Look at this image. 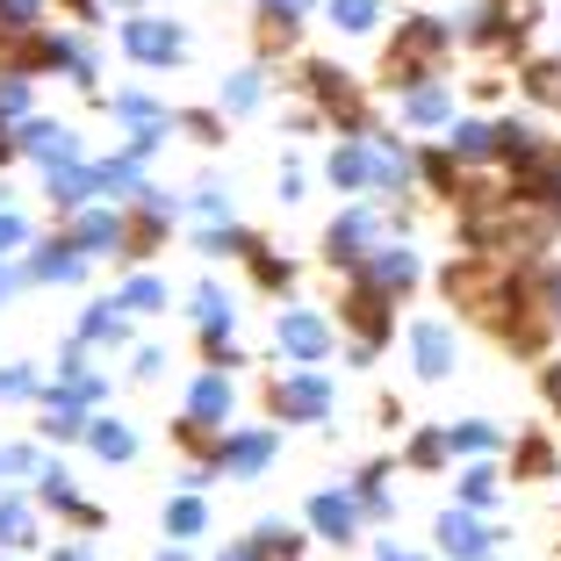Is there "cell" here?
<instances>
[{"mask_svg": "<svg viewBox=\"0 0 561 561\" xmlns=\"http://www.w3.org/2000/svg\"><path fill=\"white\" fill-rule=\"evenodd\" d=\"M123 44H130V58H145V66H173L187 50V36L173 30V22H159V15H130L123 22Z\"/></svg>", "mask_w": 561, "mask_h": 561, "instance_id": "5", "label": "cell"}, {"mask_svg": "<svg viewBox=\"0 0 561 561\" xmlns=\"http://www.w3.org/2000/svg\"><path fill=\"white\" fill-rule=\"evenodd\" d=\"M288 8H310V0H288Z\"/></svg>", "mask_w": 561, "mask_h": 561, "instance_id": "53", "label": "cell"}, {"mask_svg": "<svg viewBox=\"0 0 561 561\" xmlns=\"http://www.w3.org/2000/svg\"><path fill=\"white\" fill-rule=\"evenodd\" d=\"M36 15H44V0H0V30H8V36L36 30Z\"/></svg>", "mask_w": 561, "mask_h": 561, "instance_id": "34", "label": "cell"}, {"mask_svg": "<svg viewBox=\"0 0 561 561\" xmlns=\"http://www.w3.org/2000/svg\"><path fill=\"white\" fill-rule=\"evenodd\" d=\"M512 476H526V482L554 476V446H547L540 432H526V439H518V454H512Z\"/></svg>", "mask_w": 561, "mask_h": 561, "instance_id": "21", "label": "cell"}, {"mask_svg": "<svg viewBox=\"0 0 561 561\" xmlns=\"http://www.w3.org/2000/svg\"><path fill=\"white\" fill-rule=\"evenodd\" d=\"M526 94L547 101V108H561V58H533L526 66Z\"/></svg>", "mask_w": 561, "mask_h": 561, "instance_id": "25", "label": "cell"}, {"mask_svg": "<svg viewBox=\"0 0 561 561\" xmlns=\"http://www.w3.org/2000/svg\"><path fill=\"white\" fill-rule=\"evenodd\" d=\"M15 245H22V216L0 209V252H15Z\"/></svg>", "mask_w": 561, "mask_h": 561, "instance_id": "44", "label": "cell"}, {"mask_svg": "<svg viewBox=\"0 0 561 561\" xmlns=\"http://www.w3.org/2000/svg\"><path fill=\"white\" fill-rule=\"evenodd\" d=\"M94 181L108 187V195H130V187H137V159H116V165H94Z\"/></svg>", "mask_w": 561, "mask_h": 561, "instance_id": "36", "label": "cell"}, {"mask_svg": "<svg viewBox=\"0 0 561 561\" xmlns=\"http://www.w3.org/2000/svg\"><path fill=\"white\" fill-rule=\"evenodd\" d=\"M87 339H108V346H123V310H87Z\"/></svg>", "mask_w": 561, "mask_h": 561, "instance_id": "38", "label": "cell"}, {"mask_svg": "<svg viewBox=\"0 0 561 561\" xmlns=\"http://www.w3.org/2000/svg\"><path fill=\"white\" fill-rule=\"evenodd\" d=\"M331 181H339V187H381V159H375V151H360V145L331 151Z\"/></svg>", "mask_w": 561, "mask_h": 561, "instance_id": "15", "label": "cell"}, {"mask_svg": "<svg viewBox=\"0 0 561 561\" xmlns=\"http://www.w3.org/2000/svg\"><path fill=\"white\" fill-rule=\"evenodd\" d=\"M15 145H22V151H36L44 165H72V159H80V145H72L66 123H22Z\"/></svg>", "mask_w": 561, "mask_h": 561, "instance_id": "14", "label": "cell"}, {"mask_svg": "<svg viewBox=\"0 0 561 561\" xmlns=\"http://www.w3.org/2000/svg\"><path fill=\"white\" fill-rule=\"evenodd\" d=\"M187 411H195V417H209V425H224V417H231V381H224V367H209V375L195 381Z\"/></svg>", "mask_w": 561, "mask_h": 561, "instance_id": "17", "label": "cell"}, {"mask_svg": "<svg viewBox=\"0 0 561 561\" xmlns=\"http://www.w3.org/2000/svg\"><path fill=\"white\" fill-rule=\"evenodd\" d=\"M58 8H72L80 22H94V0H58Z\"/></svg>", "mask_w": 561, "mask_h": 561, "instance_id": "46", "label": "cell"}, {"mask_svg": "<svg viewBox=\"0 0 561 561\" xmlns=\"http://www.w3.org/2000/svg\"><path fill=\"white\" fill-rule=\"evenodd\" d=\"M454 159H496V123H461L454 130Z\"/></svg>", "mask_w": 561, "mask_h": 561, "instance_id": "26", "label": "cell"}, {"mask_svg": "<svg viewBox=\"0 0 561 561\" xmlns=\"http://www.w3.org/2000/svg\"><path fill=\"white\" fill-rule=\"evenodd\" d=\"M446 50H454V30L439 15H403L397 36H389V58H381V80L389 87H417L432 72H446Z\"/></svg>", "mask_w": 561, "mask_h": 561, "instance_id": "1", "label": "cell"}, {"mask_svg": "<svg viewBox=\"0 0 561 561\" xmlns=\"http://www.w3.org/2000/svg\"><path fill=\"white\" fill-rule=\"evenodd\" d=\"M461 496H468V504H490V496H496V468H468V476H461Z\"/></svg>", "mask_w": 561, "mask_h": 561, "instance_id": "37", "label": "cell"}, {"mask_svg": "<svg viewBox=\"0 0 561 561\" xmlns=\"http://www.w3.org/2000/svg\"><path fill=\"white\" fill-rule=\"evenodd\" d=\"M30 389H36V375H30V367H0V403L30 397Z\"/></svg>", "mask_w": 561, "mask_h": 561, "instance_id": "40", "label": "cell"}, {"mask_svg": "<svg viewBox=\"0 0 561 561\" xmlns=\"http://www.w3.org/2000/svg\"><path fill=\"white\" fill-rule=\"evenodd\" d=\"M417 173H425V181H432V195H446V202L461 195V181H468L454 151H425V159H417Z\"/></svg>", "mask_w": 561, "mask_h": 561, "instance_id": "20", "label": "cell"}, {"mask_svg": "<svg viewBox=\"0 0 561 561\" xmlns=\"http://www.w3.org/2000/svg\"><path fill=\"white\" fill-rule=\"evenodd\" d=\"M30 274L36 280H72V274H80V245H72V238H50V245L30 260Z\"/></svg>", "mask_w": 561, "mask_h": 561, "instance_id": "19", "label": "cell"}, {"mask_svg": "<svg viewBox=\"0 0 561 561\" xmlns=\"http://www.w3.org/2000/svg\"><path fill=\"white\" fill-rule=\"evenodd\" d=\"M375 0H331V22H339V30H375Z\"/></svg>", "mask_w": 561, "mask_h": 561, "instance_id": "32", "label": "cell"}, {"mask_svg": "<svg viewBox=\"0 0 561 561\" xmlns=\"http://www.w3.org/2000/svg\"><path fill=\"white\" fill-rule=\"evenodd\" d=\"M50 561H87V554H80V547H58V554H50Z\"/></svg>", "mask_w": 561, "mask_h": 561, "instance_id": "48", "label": "cell"}, {"mask_svg": "<svg viewBox=\"0 0 561 561\" xmlns=\"http://www.w3.org/2000/svg\"><path fill=\"white\" fill-rule=\"evenodd\" d=\"M367 280H375L381 296H411V288H417V252H411V245L367 252Z\"/></svg>", "mask_w": 561, "mask_h": 561, "instance_id": "8", "label": "cell"}, {"mask_svg": "<svg viewBox=\"0 0 561 561\" xmlns=\"http://www.w3.org/2000/svg\"><path fill=\"white\" fill-rule=\"evenodd\" d=\"M260 101V72H238L231 87H224V108H252Z\"/></svg>", "mask_w": 561, "mask_h": 561, "instance_id": "39", "label": "cell"}, {"mask_svg": "<svg viewBox=\"0 0 561 561\" xmlns=\"http://www.w3.org/2000/svg\"><path fill=\"white\" fill-rule=\"evenodd\" d=\"M411 353H417V375H425V381L454 375V331H446L439 317H425V324L411 331Z\"/></svg>", "mask_w": 561, "mask_h": 561, "instance_id": "10", "label": "cell"}, {"mask_svg": "<svg viewBox=\"0 0 561 561\" xmlns=\"http://www.w3.org/2000/svg\"><path fill=\"white\" fill-rule=\"evenodd\" d=\"M187 130H195L202 145H216V137H224V130H216V116H209V108H195V116H187Z\"/></svg>", "mask_w": 561, "mask_h": 561, "instance_id": "43", "label": "cell"}, {"mask_svg": "<svg viewBox=\"0 0 561 561\" xmlns=\"http://www.w3.org/2000/svg\"><path fill=\"white\" fill-rule=\"evenodd\" d=\"M72 245L80 252H123V216H80V231H72Z\"/></svg>", "mask_w": 561, "mask_h": 561, "instance_id": "18", "label": "cell"}, {"mask_svg": "<svg viewBox=\"0 0 561 561\" xmlns=\"http://www.w3.org/2000/svg\"><path fill=\"white\" fill-rule=\"evenodd\" d=\"M540 389H547V403H554V411H561V360H554V367H547V375H540Z\"/></svg>", "mask_w": 561, "mask_h": 561, "instance_id": "45", "label": "cell"}, {"mask_svg": "<svg viewBox=\"0 0 561 561\" xmlns=\"http://www.w3.org/2000/svg\"><path fill=\"white\" fill-rule=\"evenodd\" d=\"M22 540H30V504L0 496V547H22Z\"/></svg>", "mask_w": 561, "mask_h": 561, "instance_id": "31", "label": "cell"}, {"mask_svg": "<svg viewBox=\"0 0 561 561\" xmlns=\"http://www.w3.org/2000/svg\"><path fill=\"white\" fill-rule=\"evenodd\" d=\"M266 461H274V432H238V439H224V454H216L224 476H260Z\"/></svg>", "mask_w": 561, "mask_h": 561, "instance_id": "11", "label": "cell"}, {"mask_svg": "<svg viewBox=\"0 0 561 561\" xmlns=\"http://www.w3.org/2000/svg\"><path fill=\"white\" fill-rule=\"evenodd\" d=\"M446 439L461 446V454H482V446H496V432H490V425H454Z\"/></svg>", "mask_w": 561, "mask_h": 561, "instance_id": "41", "label": "cell"}, {"mask_svg": "<svg viewBox=\"0 0 561 561\" xmlns=\"http://www.w3.org/2000/svg\"><path fill=\"white\" fill-rule=\"evenodd\" d=\"M375 231H381V224H375V216H339V224H331V231H324V260L331 266H360L367 260V252H375Z\"/></svg>", "mask_w": 561, "mask_h": 561, "instance_id": "7", "label": "cell"}, {"mask_svg": "<svg viewBox=\"0 0 561 561\" xmlns=\"http://www.w3.org/2000/svg\"><path fill=\"white\" fill-rule=\"evenodd\" d=\"M87 446H94L101 461H130V454H137V432L130 425H87Z\"/></svg>", "mask_w": 561, "mask_h": 561, "instance_id": "23", "label": "cell"}, {"mask_svg": "<svg viewBox=\"0 0 561 561\" xmlns=\"http://www.w3.org/2000/svg\"><path fill=\"white\" fill-rule=\"evenodd\" d=\"M252 36H260V58H274V50H296V8H288V0H260Z\"/></svg>", "mask_w": 561, "mask_h": 561, "instance_id": "13", "label": "cell"}, {"mask_svg": "<svg viewBox=\"0 0 561 561\" xmlns=\"http://www.w3.org/2000/svg\"><path fill=\"white\" fill-rule=\"evenodd\" d=\"M195 317H202V331H231V302L216 296V288H202V296H195Z\"/></svg>", "mask_w": 561, "mask_h": 561, "instance_id": "35", "label": "cell"}, {"mask_svg": "<svg viewBox=\"0 0 561 561\" xmlns=\"http://www.w3.org/2000/svg\"><path fill=\"white\" fill-rule=\"evenodd\" d=\"M22 101H30V94H22V72H15V80H0V116H22Z\"/></svg>", "mask_w": 561, "mask_h": 561, "instance_id": "42", "label": "cell"}, {"mask_svg": "<svg viewBox=\"0 0 561 561\" xmlns=\"http://www.w3.org/2000/svg\"><path fill=\"white\" fill-rule=\"evenodd\" d=\"M216 561H252V547H231V554H216Z\"/></svg>", "mask_w": 561, "mask_h": 561, "instance_id": "49", "label": "cell"}, {"mask_svg": "<svg viewBox=\"0 0 561 561\" xmlns=\"http://www.w3.org/2000/svg\"><path fill=\"white\" fill-rule=\"evenodd\" d=\"M202 526H209V512H202V496H173V504H165V533H173V540H195Z\"/></svg>", "mask_w": 561, "mask_h": 561, "instance_id": "24", "label": "cell"}, {"mask_svg": "<svg viewBox=\"0 0 561 561\" xmlns=\"http://www.w3.org/2000/svg\"><path fill=\"white\" fill-rule=\"evenodd\" d=\"M302 87H310V94H317V108H324V116L339 123L346 137H367V94H360V87H353L339 66L310 58V66H302Z\"/></svg>", "mask_w": 561, "mask_h": 561, "instance_id": "2", "label": "cell"}, {"mask_svg": "<svg viewBox=\"0 0 561 561\" xmlns=\"http://www.w3.org/2000/svg\"><path fill=\"white\" fill-rule=\"evenodd\" d=\"M116 302H123V310H137V317H145V310H165V288H159V280H151V274H137L130 288H123V296H116Z\"/></svg>", "mask_w": 561, "mask_h": 561, "instance_id": "30", "label": "cell"}, {"mask_svg": "<svg viewBox=\"0 0 561 561\" xmlns=\"http://www.w3.org/2000/svg\"><path fill=\"white\" fill-rule=\"evenodd\" d=\"M245 260H252V280H260V288H288V280H296V266H288V260H274V252H260V238L245 245Z\"/></svg>", "mask_w": 561, "mask_h": 561, "instance_id": "27", "label": "cell"}, {"mask_svg": "<svg viewBox=\"0 0 561 561\" xmlns=\"http://www.w3.org/2000/svg\"><path fill=\"white\" fill-rule=\"evenodd\" d=\"M403 108H411L417 123H439L446 108H454V101H446V87H439V80H417V87H411V101H403Z\"/></svg>", "mask_w": 561, "mask_h": 561, "instance_id": "28", "label": "cell"}, {"mask_svg": "<svg viewBox=\"0 0 561 561\" xmlns=\"http://www.w3.org/2000/svg\"><path fill=\"white\" fill-rule=\"evenodd\" d=\"M8 151H15V137H0V165H8Z\"/></svg>", "mask_w": 561, "mask_h": 561, "instance_id": "52", "label": "cell"}, {"mask_svg": "<svg viewBox=\"0 0 561 561\" xmlns=\"http://www.w3.org/2000/svg\"><path fill=\"white\" fill-rule=\"evenodd\" d=\"M252 561H302V540L288 526H260L252 533Z\"/></svg>", "mask_w": 561, "mask_h": 561, "instance_id": "22", "label": "cell"}, {"mask_svg": "<svg viewBox=\"0 0 561 561\" xmlns=\"http://www.w3.org/2000/svg\"><path fill=\"white\" fill-rule=\"evenodd\" d=\"M381 561H417V554H411V547H381Z\"/></svg>", "mask_w": 561, "mask_h": 561, "instance_id": "47", "label": "cell"}, {"mask_svg": "<svg viewBox=\"0 0 561 561\" xmlns=\"http://www.w3.org/2000/svg\"><path fill=\"white\" fill-rule=\"evenodd\" d=\"M8 288H15V274H8V266H0V296H8Z\"/></svg>", "mask_w": 561, "mask_h": 561, "instance_id": "51", "label": "cell"}, {"mask_svg": "<svg viewBox=\"0 0 561 561\" xmlns=\"http://www.w3.org/2000/svg\"><path fill=\"white\" fill-rule=\"evenodd\" d=\"M446 454H454V439H446V432H417V439H411V468H439Z\"/></svg>", "mask_w": 561, "mask_h": 561, "instance_id": "33", "label": "cell"}, {"mask_svg": "<svg viewBox=\"0 0 561 561\" xmlns=\"http://www.w3.org/2000/svg\"><path fill=\"white\" fill-rule=\"evenodd\" d=\"M439 547L454 561H490V526H482L476 512H446L439 518Z\"/></svg>", "mask_w": 561, "mask_h": 561, "instance_id": "9", "label": "cell"}, {"mask_svg": "<svg viewBox=\"0 0 561 561\" xmlns=\"http://www.w3.org/2000/svg\"><path fill=\"white\" fill-rule=\"evenodd\" d=\"M310 526L324 533V540H353V533H360V504L339 496V490H324V496H310Z\"/></svg>", "mask_w": 561, "mask_h": 561, "instance_id": "12", "label": "cell"}, {"mask_svg": "<svg viewBox=\"0 0 561 561\" xmlns=\"http://www.w3.org/2000/svg\"><path fill=\"white\" fill-rule=\"evenodd\" d=\"M94 187H101L94 165H80V159H72V165H50V202H58V209H80Z\"/></svg>", "mask_w": 561, "mask_h": 561, "instance_id": "16", "label": "cell"}, {"mask_svg": "<svg viewBox=\"0 0 561 561\" xmlns=\"http://www.w3.org/2000/svg\"><path fill=\"white\" fill-rule=\"evenodd\" d=\"M339 324L353 331V346H360V360L367 353H381V339H389V324H397V317H389V296H381L375 280H353L346 288V302H339Z\"/></svg>", "mask_w": 561, "mask_h": 561, "instance_id": "3", "label": "cell"}, {"mask_svg": "<svg viewBox=\"0 0 561 561\" xmlns=\"http://www.w3.org/2000/svg\"><path fill=\"white\" fill-rule=\"evenodd\" d=\"M44 432H50V439H80V432H87L80 403H72V397H50V417H44Z\"/></svg>", "mask_w": 561, "mask_h": 561, "instance_id": "29", "label": "cell"}, {"mask_svg": "<svg viewBox=\"0 0 561 561\" xmlns=\"http://www.w3.org/2000/svg\"><path fill=\"white\" fill-rule=\"evenodd\" d=\"M274 339H280L288 360H324V353H331V324H324V317H310V310H288L274 324Z\"/></svg>", "mask_w": 561, "mask_h": 561, "instance_id": "6", "label": "cell"}, {"mask_svg": "<svg viewBox=\"0 0 561 561\" xmlns=\"http://www.w3.org/2000/svg\"><path fill=\"white\" fill-rule=\"evenodd\" d=\"M266 403H274V417H296V425H317V417L331 411V389L324 375H288L266 389Z\"/></svg>", "mask_w": 561, "mask_h": 561, "instance_id": "4", "label": "cell"}, {"mask_svg": "<svg viewBox=\"0 0 561 561\" xmlns=\"http://www.w3.org/2000/svg\"><path fill=\"white\" fill-rule=\"evenodd\" d=\"M159 561H187V554H181V547H159Z\"/></svg>", "mask_w": 561, "mask_h": 561, "instance_id": "50", "label": "cell"}]
</instances>
